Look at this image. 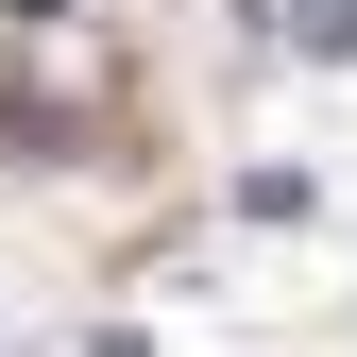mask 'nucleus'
<instances>
[{"instance_id": "1", "label": "nucleus", "mask_w": 357, "mask_h": 357, "mask_svg": "<svg viewBox=\"0 0 357 357\" xmlns=\"http://www.w3.org/2000/svg\"><path fill=\"white\" fill-rule=\"evenodd\" d=\"M289 52H357V0H289Z\"/></svg>"}, {"instance_id": "2", "label": "nucleus", "mask_w": 357, "mask_h": 357, "mask_svg": "<svg viewBox=\"0 0 357 357\" xmlns=\"http://www.w3.org/2000/svg\"><path fill=\"white\" fill-rule=\"evenodd\" d=\"M0 17H68V0H0Z\"/></svg>"}]
</instances>
